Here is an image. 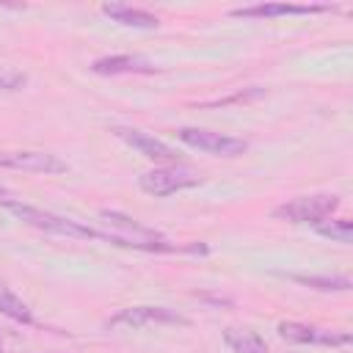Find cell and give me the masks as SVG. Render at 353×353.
<instances>
[{"label":"cell","mask_w":353,"mask_h":353,"mask_svg":"<svg viewBox=\"0 0 353 353\" xmlns=\"http://www.w3.org/2000/svg\"><path fill=\"white\" fill-rule=\"evenodd\" d=\"M8 212H14L19 221H25L28 226L39 229V232H50V234H61V237H99L97 229L91 226H83L72 218H63V215H55V212H47L41 207H33V204H19V201H6L3 204Z\"/></svg>","instance_id":"6da1fadb"},{"label":"cell","mask_w":353,"mask_h":353,"mask_svg":"<svg viewBox=\"0 0 353 353\" xmlns=\"http://www.w3.org/2000/svg\"><path fill=\"white\" fill-rule=\"evenodd\" d=\"M339 196L334 193H309V196H295L273 210V218L290 221V223H320L331 218L339 210Z\"/></svg>","instance_id":"7a4b0ae2"},{"label":"cell","mask_w":353,"mask_h":353,"mask_svg":"<svg viewBox=\"0 0 353 353\" xmlns=\"http://www.w3.org/2000/svg\"><path fill=\"white\" fill-rule=\"evenodd\" d=\"M201 185V176L190 168H185L182 163L176 165H160V168H152V171H143L138 176V188L154 199H163V196H171L176 190H188V188H196Z\"/></svg>","instance_id":"3957f363"},{"label":"cell","mask_w":353,"mask_h":353,"mask_svg":"<svg viewBox=\"0 0 353 353\" xmlns=\"http://www.w3.org/2000/svg\"><path fill=\"white\" fill-rule=\"evenodd\" d=\"M176 138L185 146L199 149L204 154H215V157H237V154H243L248 149V141L245 138L215 132V130H201V127H179L176 130Z\"/></svg>","instance_id":"277c9868"},{"label":"cell","mask_w":353,"mask_h":353,"mask_svg":"<svg viewBox=\"0 0 353 353\" xmlns=\"http://www.w3.org/2000/svg\"><path fill=\"white\" fill-rule=\"evenodd\" d=\"M110 328H146V325H190L185 314L168 306H127L108 320Z\"/></svg>","instance_id":"5b68a950"},{"label":"cell","mask_w":353,"mask_h":353,"mask_svg":"<svg viewBox=\"0 0 353 353\" xmlns=\"http://www.w3.org/2000/svg\"><path fill=\"white\" fill-rule=\"evenodd\" d=\"M110 132L119 141H124L130 149H135L138 154H143L146 160H152V163L176 165L182 160V154L174 146H168L165 141H160V138H154V135H149L143 130H135V127H110Z\"/></svg>","instance_id":"8992f818"},{"label":"cell","mask_w":353,"mask_h":353,"mask_svg":"<svg viewBox=\"0 0 353 353\" xmlns=\"http://www.w3.org/2000/svg\"><path fill=\"white\" fill-rule=\"evenodd\" d=\"M279 336L295 345H328V347H347L353 342V336L347 331H331V328H320V325H309V323H295V320H284L279 323Z\"/></svg>","instance_id":"52a82bcc"},{"label":"cell","mask_w":353,"mask_h":353,"mask_svg":"<svg viewBox=\"0 0 353 353\" xmlns=\"http://www.w3.org/2000/svg\"><path fill=\"white\" fill-rule=\"evenodd\" d=\"M0 168L30 171V174H66L69 165L58 154H50V152L14 149V152H0Z\"/></svg>","instance_id":"ba28073f"},{"label":"cell","mask_w":353,"mask_h":353,"mask_svg":"<svg viewBox=\"0 0 353 353\" xmlns=\"http://www.w3.org/2000/svg\"><path fill=\"white\" fill-rule=\"evenodd\" d=\"M339 6H328V3H256V6H240L232 8V17H243V19H273V17H309V14H325V11H336Z\"/></svg>","instance_id":"9c48e42d"},{"label":"cell","mask_w":353,"mask_h":353,"mask_svg":"<svg viewBox=\"0 0 353 353\" xmlns=\"http://www.w3.org/2000/svg\"><path fill=\"white\" fill-rule=\"evenodd\" d=\"M91 72L94 74H154L160 72V66H154L152 61L141 58V55H105V58H97L91 63Z\"/></svg>","instance_id":"30bf717a"},{"label":"cell","mask_w":353,"mask_h":353,"mask_svg":"<svg viewBox=\"0 0 353 353\" xmlns=\"http://www.w3.org/2000/svg\"><path fill=\"white\" fill-rule=\"evenodd\" d=\"M99 11L124 28H138V30H157L160 28L157 14H152L146 8H135V6H124V3H102Z\"/></svg>","instance_id":"8fae6325"},{"label":"cell","mask_w":353,"mask_h":353,"mask_svg":"<svg viewBox=\"0 0 353 353\" xmlns=\"http://www.w3.org/2000/svg\"><path fill=\"white\" fill-rule=\"evenodd\" d=\"M223 342L232 353H270L265 339L248 328H223Z\"/></svg>","instance_id":"7c38bea8"},{"label":"cell","mask_w":353,"mask_h":353,"mask_svg":"<svg viewBox=\"0 0 353 353\" xmlns=\"http://www.w3.org/2000/svg\"><path fill=\"white\" fill-rule=\"evenodd\" d=\"M0 314H6L8 320H14V323H22V325H30L33 323V312H30V306L0 279Z\"/></svg>","instance_id":"4fadbf2b"},{"label":"cell","mask_w":353,"mask_h":353,"mask_svg":"<svg viewBox=\"0 0 353 353\" xmlns=\"http://www.w3.org/2000/svg\"><path fill=\"white\" fill-rule=\"evenodd\" d=\"M292 281L303 284V287H312V290H320V292H347L353 287L350 276H290Z\"/></svg>","instance_id":"5bb4252c"},{"label":"cell","mask_w":353,"mask_h":353,"mask_svg":"<svg viewBox=\"0 0 353 353\" xmlns=\"http://www.w3.org/2000/svg\"><path fill=\"white\" fill-rule=\"evenodd\" d=\"M314 229H317L320 237H328V240H334V243H342V245H350V243H353V223H350L347 218L320 221Z\"/></svg>","instance_id":"9a60e30c"},{"label":"cell","mask_w":353,"mask_h":353,"mask_svg":"<svg viewBox=\"0 0 353 353\" xmlns=\"http://www.w3.org/2000/svg\"><path fill=\"white\" fill-rule=\"evenodd\" d=\"M28 85V74L17 66H0V88L3 91H19Z\"/></svg>","instance_id":"2e32d148"},{"label":"cell","mask_w":353,"mask_h":353,"mask_svg":"<svg viewBox=\"0 0 353 353\" xmlns=\"http://www.w3.org/2000/svg\"><path fill=\"white\" fill-rule=\"evenodd\" d=\"M6 201H11V199H8V193H6V190H3V188H0V207H3V204H6Z\"/></svg>","instance_id":"e0dca14e"},{"label":"cell","mask_w":353,"mask_h":353,"mask_svg":"<svg viewBox=\"0 0 353 353\" xmlns=\"http://www.w3.org/2000/svg\"><path fill=\"white\" fill-rule=\"evenodd\" d=\"M0 353H3V334H0Z\"/></svg>","instance_id":"ac0fdd59"}]
</instances>
